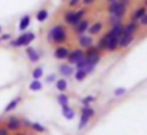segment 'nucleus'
Here are the masks:
<instances>
[{
	"label": "nucleus",
	"instance_id": "obj_2",
	"mask_svg": "<svg viewBox=\"0 0 147 135\" xmlns=\"http://www.w3.org/2000/svg\"><path fill=\"white\" fill-rule=\"evenodd\" d=\"M127 8H128V0H112V2H108V13L117 16L119 19L125 18Z\"/></svg>",
	"mask_w": 147,
	"mask_h": 135
},
{
	"label": "nucleus",
	"instance_id": "obj_39",
	"mask_svg": "<svg viewBox=\"0 0 147 135\" xmlns=\"http://www.w3.org/2000/svg\"><path fill=\"white\" fill-rule=\"evenodd\" d=\"M138 22H139V26H141V27H147V13L144 14V16L141 18V19L138 21Z\"/></svg>",
	"mask_w": 147,
	"mask_h": 135
},
{
	"label": "nucleus",
	"instance_id": "obj_32",
	"mask_svg": "<svg viewBox=\"0 0 147 135\" xmlns=\"http://www.w3.org/2000/svg\"><path fill=\"white\" fill-rule=\"evenodd\" d=\"M86 64H87V59H86V56H84V57H81L79 61L74 64V70H78V68H84V67H86Z\"/></svg>",
	"mask_w": 147,
	"mask_h": 135
},
{
	"label": "nucleus",
	"instance_id": "obj_18",
	"mask_svg": "<svg viewBox=\"0 0 147 135\" xmlns=\"http://www.w3.org/2000/svg\"><path fill=\"white\" fill-rule=\"evenodd\" d=\"M79 113H81V116H86V118L92 119L93 116H95V108H92L90 105H82L79 110Z\"/></svg>",
	"mask_w": 147,
	"mask_h": 135
},
{
	"label": "nucleus",
	"instance_id": "obj_7",
	"mask_svg": "<svg viewBox=\"0 0 147 135\" xmlns=\"http://www.w3.org/2000/svg\"><path fill=\"white\" fill-rule=\"evenodd\" d=\"M70 46L67 45H57L54 48V57L57 59V61H65L67 59V56L70 54Z\"/></svg>",
	"mask_w": 147,
	"mask_h": 135
},
{
	"label": "nucleus",
	"instance_id": "obj_21",
	"mask_svg": "<svg viewBox=\"0 0 147 135\" xmlns=\"http://www.w3.org/2000/svg\"><path fill=\"white\" fill-rule=\"evenodd\" d=\"M122 29H123V22H122V21H117L115 24H112V26H111L109 33H111V35H119V37H120L122 35Z\"/></svg>",
	"mask_w": 147,
	"mask_h": 135
},
{
	"label": "nucleus",
	"instance_id": "obj_25",
	"mask_svg": "<svg viewBox=\"0 0 147 135\" xmlns=\"http://www.w3.org/2000/svg\"><path fill=\"white\" fill-rule=\"evenodd\" d=\"M109 35H111V33L109 32H106L105 35H101L100 37V40H98V43H96V48L100 49V51H106V43H108V38H109Z\"/></svg>",
	"mask_w": 147,
	"mask_h": 135
},
{
	"label": "nucleus",
	"instance_id": "obj_47",
	"mask_svg": "<svg viewBox=\"0 0 147 135\" xmlns=\"http://www.w3.org/2000/svg\"><path fill=\"white\" fill-rule=\"evenodd\" d=\"M0 42H2V40H0Z\"/></svg>",
	"mask_w": 147,
	"mask_h": 135
},
{
	"label": "nucleus",
	"instance_id": "obj_40",
	"mask_svg": "<svg viewBox=\"0 0 147 135\" xmlns=\"http://www.w3.org/2000/svg\"><path fill=\"white\" fill-rule=\"evenodd\" d=\"M0 40H2V42H10L11 35L10 33H0Z\"/></svg>",
	"mask_w": 147,
	"mask_h": 135
},
{
	"label": "nucleus",
	"instance_id": "obj_35",
	"mask_svg": "<svg viewBox=\"0 0 147 135\" xmlns=\"http://www.w3.org/2000/svg\"><path fill=\"white\" fill-rule=\"evenodd\" d=\"M125 92H127V89H125V87H115V89H114V95H115V97L123 95Z\"/></svg>",
	"mask_w": 147,
	"mask_h": 135
},
{
	"label": "nucleus",
	"instance_id": "obj_22",
	"mask_svg": "<svg viewBox=\"0 0 147 135\" xmlns=\"http://www.w3.org/2000/svg\"><path fill=\"white\" fill-rule=\"evenodd\" d=\"M35 18H36L38 22H45V21L49 18V10H48V8H40V10L36 11Z\"/></svg>",
	"mask_w": 147,
	"mask_h": 135
},
{
	"label": "nucleus",
	"instance_id": "obj_8",
	"mask_svg": "<svg viewBox=\"0 0 147 135\" xmlns=\"http://www.w3.org/2000/svg\"><path fill=\"white\" fill-rule=\"evenodd\" d=\"M81 57H84V49L82 48H76V49H70V54L67 56V59H65V61H67L68 64L74 65Z\"/></svg>",
	"mask_w": 147,
	"mask_h": 135
},
{
	"label": "nucleus",
	"instance_id": "obj_46",
	"mask_svg": "<svg viewBox=\"0 0 147 135\" xmlns=\"http://www.w3.org/2000/svg\"><path fill=\"white\" fill-rule=\"evenodd\" d=\"M108 2H112V0H108Z\"/></svg>",
	"mask_w": 147,
	"mask_h": 135
},
{
	"label": "nucleus",
	"instance_id": "obj_20",
	"mask_svg": "<svg viewBox=\"0 0 147 135\" xmlns=\"http://www.w3.org/2000/svg\"><path fill=\"white\" fill-rule=\"evenodd\" d=\"M41 57H43V51H40V49H33L30 54H27V59H29V62H32V64H36Z\"/></svg>",
	"mask_w": 147,
	"mask_h": 135
},
{
	"label": "nucleus",
	"instance_id": "obj_38",
	"mask_svg": "<svg viewBox=\"0 0 147 135\" xmlns=\"http://www.w3.org/2000/svg\"><path fill=\"white\" fill-rule=\"evenodd\" d=\"M84 70H86V73H87V75H90V73H93V72H95V67H93V65H90V64H86Z\"/></svg>",
	"mask_w": 147,
	"mask_h": 135
},
{
	"label": "nucleus",
	"instance_id": "obj_31",
	"mask_svg": "<svg viewBox=\"0 0 147 135\" xmlns=\"http://www.w3.org/2000/svg\"><path fill=\"white\" fill-rule=\"evenodd\" d=\"M95 100H96L95 95H87V97H84V99H81V103H82V105H90V103H93Z\"/></svg>",
	"mask_w": 147,
	"mask_h": 135
},
{
	"label": "nucleus",
	"instance_id": "obj_5",
	"mask_svg": "<svg viewBox=\"0 0 147 135\" xmlns=\"http://www.w3.org/2000/svg\"><path fill=\"white\" fill-rule=\"evenodd\" d=\"M5 125L8 127V130H10V132H16V130H21V129H22V121H21L19 116L11 115V116H8V118H7Z\"/></svg>",
	"mask_w": 147,
	"mask_h": 135
},
{
	"label": "nucleus",
	"instance_id": "obj_23",
	"mask_svg": "<svg viewBox=\"0 0 147 135\" xmlns=\"http://www.w3.org/2000/svg\"><path fill=\"white\" fill-rule=\"evenodd\" d=\"M55 100H57V103L60 106H65V105H70V97H68L67 92H59L57 97H55Z\"/></svg>",
	"mask_w": 147,
	"mask_h": 135
},
{
	"label": "nucleus",
	"instance_id": "obj_11",
	"mask_svg": "<svg viewBox=\"0 0 147 135\" xmlns=\"http://www.w3.org/2000/svg\"><path fill=\"white\" fill-rule=\"evenodd\" d=\"M134 42V35H128V33H122L119 37V49H127L130 45Z\"/></svg>",
	"mask_w": 147,
	"mask_h": 135
},
{
	"label": "nucleus",
	"instance_id": "obj_24",
	"mask_svg": "<svg viewBox=\"0 0 147 135\" xmlns=\"http://www.w3.org/2000/svg\"><path fill=\"white\" fill-rule=\"evenodd\" d=\"M62 115H63L65 119H73L74 116H76V111H74V108H71L70 105H65V106H62Z\"/></svg>",
	"mask_w": 147,
	"mask_h": 135
},
{
	"label": "nucleus",
	"instance_id": "obj_34",
	"mask_svg": "<svg viewBox=\"0 0 147 135\" xmlns=\"http://www.w3.org/2000/svg\"><path fill=\"white\" fill-rule=\"evenodd\" d=\"M0 135H11V132L8 130V127L5 124H2V122H0Z\"/></svg>",
	"mask_w": 147,
	"mask_h": 135
},
{
	"label": "nucleus",
	"instance_id": "obj_4",
	"mask_svg": "<svg viewBox=\"0 0 147 135\" xmlns=\"http://www.w3.org/2000/svg\"><path fill=\"white\" fill-rule=\"evenodd\" d=\"M33 40H35V33L24 30V32H21V35L18 37V38L10 40V46H11V48H16V49L18 48H24V46L30 45Z\"/></svg>",
	"mask_w": 147,
	"mask_h": 135
},
{
	"label": "nucleus",
	"instance_id": "obj_26",
	"mask_svg": "<svg viewBox=\"0 0 147 135\" xmlns=\"http://www.w3.org/2000/svg\"><path fill=\"white\" fill-rule=\"evenodd\" d=\"M30 130L36 132V134H46L48 129H46L43 124H40V122H32V124H30Z\"/></svg>",
	"mask_w": 147,
	"mask_h": 135
},
{
	"label": "nucleus",
	"instance_id": "obj_12",
	"mask_svg": "<svg viewBox=\"0 0 147 135\" xmlns=\"http://www.w3.org/2000/svg\"><path fill=\"white\" fill-rule=\"evenodd\" d=\"M59 73H60L63 78H67V80H68V78L73 76V73H74V65L68 64V62L60 64V65H59Z\"/></svg>",
	"mask_w": 147,
	"mask_h": 135
},
{
	"label": "nucleus",
	"instance_id": "obj_45",
	"mask_svg": "<svg viewBox=\"0 0 147 135\" xmlns=\"http://www.w3.org/2000/svg\"><path fill=\"white\" fill-rule=\"evenodd\" d=\"M60 2H67V0H60Z\"/></svg>",
	"mask_w": 147,
	"mask_h": 135
},
{
	"label": "nucleus",
	"instance_id": "obj_17",
	"mask_svg": "<svg viewBox=\"0 0 147 135\" xmlns=\"http://www.w3.org/2000/svg\"><path fill=\"white\" fill-rule=\"evenodd\" d=\"M54 84H55V89L59 91V92H67L68 91V81H67V78H57V80L54 81Z\"/></svg>",
	"mask_w": 147,
	"mask_h": 135
},
{
	"label": "nucleus",
	"instance_id": "obj_9",
	"mask_svg": "<svg viewBox=\"0 0 147 135\" xmlns=\"http://www.w3.org/2000/svg\"><path fill=\"white\" fill-rule=\"evenodd\" d=\"M139 22L138 21L131 19L130 22H123V29H122V33H128V35H136V32L139 30Z\"/></svg>",
	"mask_w": 147,
	"mask_h": 135
},
{
	"label": "nucleus",
	"instance_id": "obj_27",
	"mask_svg": "<svg viewBox=\"0 0 147 135\" xmlns=\"http://www.w3.org/2000/svg\"><path fill=\"white\" fill-rule=\"evenodd\" d=\"M73 76H74V80H76L78 83H81V81H84V80H86L87 73H86V70H84V68H78V70H74Z\"/></svg>",
	"mask_w": 147,
	"mask_h": 135
},
{
	"label": "nucleus",
	"instance_id": "obj_41",
	"mask_svg": "<svg viewBox=\"0 0 147 135\" xmlns=\"http://www.w3.org/2000/svg\"><path fill=\"white\" fill-rule=\"evenodd\" d=\"M96 0H81V5H84V7H90V5H93Z\"/></svg>",
	"mask_w": 147,
	"mask_h": 135
},
{
	"label": "nucleus",
	"instance_id": "obj_19",
	"mask_svg": "<svg viewBox=\"0 0 147 135\" xmlns=\"http://www.w3.org/2000/svg\"><path fill=\"white\" fill-rule=\"evenodd\" d=\"M146 13H147V8L144 7V5H139V7H138L136 10L133 11V14H131V19H133V21H139Z\"/></svg>",
	"mask_w": 147,
	"mask_h": 135
},
{
	"label": "nucleus",
	"instance_id": "obj_14",
	"mask_svg": "<svg viewBox=\"0 0 147 135\" xmlns=\"http://www.w3.org/2000/svg\"><path fill=\"white\" fill-rule=\"evenodd\" d=\"M117 49H119V35H109L108 43H106V51L114 52V51H117Z\"/></svg>",
	"mask_w": 147,
	"mask_h": 135
},
{
	"label": "nucleus",
	"instance_id": "obj_43",
	"mask_svg": "<svg viewBox=\"0 0 147 135\" xmlns=\"http://www.w3.org/2000/svg\"><path fill=\"white\" fill-rule=\"evenodd\" d=\"M142 5H144V7L147 8V0H144V3H142Z\"/></svg>",
	"mask_w": 147,
	"mask_h": 135
},
{
	"label": "nucleus",
	"instance_id": "obj_16",
	"mask_svg": "<svg viewBox=\"0 0 147 135\" xmlns=\"http://www.w3.org/2000/svg\"><path fill=\"white\" fill-rule=\"evenodd\" d=\"M21 102H22V97H21V95H18L16 99H13V100H11V102H10V103H8V105L3 108V113H5V115L11 113L13 110H16V108H18V105H19Z\"/></svg>",
	"mask_w": 147,
	"mask_h": 135
},
{
	"label": "nucleus",
	"instance_id": "obj_29",
	"mask_svg": "<svg viewBox=\"0 0 147 135\" xmlns=\"http://www.w3.org/2000/svg\"><path fill=\"white\" fill-rule=\"evenodd\" d=\"M43 75H45V68H43V67H40V65H38V67L33 68V72H32V78H33V80H41Z\"/></svg>",
	"mask_w": 147,
	"mask_h": 135
},
{
	"label": "nucleus",
	"instance_id": "obj_15",
	"mask_svg": "<svg viewBox=\"0 0 147 135\" xmlns=\"http://www.w3.org/2000/svg\"><path fill=\"white\" fill-rule=\"evenodd\" d=\"M30 22H32V14H24L22 18H21L19 24H18V30L19 32H24V30L29 29Z\"/></svg>",
	"mask_w": 147,
	"mask_h": 135
},
{
	"label": "nucleus",
	"instance_id": "obj_10",
	"mask_svg": "<svg viewBox=\"0 0 147 135\" xmlns=\"http://www.w3.org/2000/svg\"><path fill=\"white\" fill-rule=\"evenodd\" d=\"M103 29H105V22H103V21H95V22H92L89 26V29H87L86 33L95 37V35H100V33L103 32Z\"/></svg>",
	"mask_w": 147,
	"mask_h": 135
},
{
	"label": "nucleus",
	"instance_id": "obj_28",
	"mask_svg": "<svg viewBox=\"0 0 147 135\" xmlns=\"http://www.w3.org/2000/svg\"><path fill=\"white\" fill-rule=\"evenodd\" d=\"M41 89H43V83L40 80H32V83L29 84V91H32V92H36V91Z\"/></svg>",
	"mask_w": 147,
	"mask_h": 135
},
{
	"label": "nucleus",
	"instance_id": "obj_36",
	"mask_svg": "<svg viewBox=\"0 0 147 135\" xmlns=\"http://www.w3.org/2000/svg\"><path fill=\"white\" fill-rule=\"evenodd\" d=\"M67 2H68V7L70 8H76L81 5V0H67Z\"/></svg>",
	"mask_w": 147,
	"mask_h": 135
},
{
	"label": "nucleus",
	"instance_id": "obj_33",
	"mask_svg": "<svg viewBox=\"0 0 147 135\" xmlns=\"http://www.w3.org/2000/svg\"><path fill=\"white\" fill-rule=\"evenodd\" d=\"M89 121H90L89 118H86V116H81V119H79V124H78V129H84L87 124H89Z\"/></svg>",
	"mask_w": 147,
	"mask_h": 135
},
{
	"label": "nucleus",
	"instance_id": "obj_6",
	"mask_svg": "<svg viewBox=\"0 0 147 135\" xmlns=\"http://www.w3.org/2000/svg\"><path fill=\"white\" fill-rule=\"evenodd\" d=\"M89 26H90V21L87 19V18H82V19H81L79 22L73 26V33H74L76 37H78V35H82V33H86V32H87Z\"/></svg>",
	"mask_w": 147,
	"mask_h": 135
},
{
	"label": "nucleus",
	"instance_id": "obj_30",
	"mask_svg": "<svg viewBox=\"0 0 147 135\" xmlns=\"http://www.w3.org/2000/svg\"><path fill=\"white\" fill-rule=\"evenodd\" d=\"M86 59H87V64L96 67V64L101 61V54H95V56H90V57H86Z\"/></svg>",
	"mask_w": 147,
	"mask_h": 135
},
{
	"label": "nucleus",
	"instance_id": "obj_37",
	"mask_svg": "<svg viewBox=\"0 0 147 135\" xmlns=\"http://www.w3.org/2000/svg\"><path fill=\"white\" fill-rule=\"evenodd\" d=\"M55 80H57V75H55V73H49L48 76H46V83H49V84L54 83Z\"/></svg>",
	"mask_w": 147,
	"mask_h": 135
},
{
	"label": "nucleus",
	"instance_id": "obj_1",
	"mask_svg": "<svg viewBox=\"0 0 147 135\" xmlns=\"http://www.w3.org/2000/svg\"><path fill=\"white\" fill-rule=\"evenodd\" d=\"M46 40H48L49 45H67L70 42V33H68V29L63 22L62 24H54L51 29L46 33Z\"/></svg>",
	"mask_w": 147,
	"mask_h": 135
},
{
	"label": "nucleus",
	"instance_id": "obj_42",
	"mask_svg": "<svg viewBox=\"0 0 147 135\" xmlns=\"http://www.w3.org/2000/svg\"><path fill=\"white\" fill-rule=\"evenodd\" d=\"M14 135H30V134H27V132H22V129H21V130H16V132H14Z\"/></svg>",
	"mask_w": 147,
	"mask_h": 135
},
{
	"label": "nucleus",
	"instance_id": "obj_3",
	"mask_svg": "<svg viewBox=\"0 0 147 135\" xmlns=\"http://www.w3.org/2000/svg\"><path fill=\"white\" fill-rule=\"evenodd\" d=\"M87 14V10L86 8H78V10H70V11H65L63 13V24L65 26H70L73 27L74 24H78L82 18H86Z\"/></svg>",
	"mask_w": 147,
	"mask_h": 135
},
{
	"label": "nucleus",
	"instance_id": "obj_44",
	"mask_svg": "<svg viewBox=\"0 0 147 135\" xmlns=\"http://www.w3.org/2000/svg\"><path fill=\"white\" fill-rule=\"evenodd\" d=\"M0 33H2V26H0Z\"/></svg>",
	"mask_w": 147,
	"mask_h": 135
},
{
	"label": "nucleus",
	"instance_id": "obj_13",
	"mask_svg": "<svg viewBox=\"0 0 147 135\" xmlns=\"http://www.w3.org/2000/svg\"><path fill=\"white\" fill-rule=\"evenodd\" d=\"M78 43H79V48L86 49L90 45H93V37L89 33H82V35H78Z\"/></svg>",
	"mask_w": 147,
	"mask_h": 135
}]
</instances>
